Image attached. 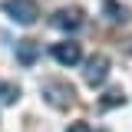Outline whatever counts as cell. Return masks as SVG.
<instances>
[{
    "label": "cell",
    "instance_id": "3957f363",
    "mask_svg": "<svg viewBox=\"0 0 132 132\" xmlns=\"http://www.w3.org/2000/svg\"><path fill=\"white\" fill-rule=\"evenodd\" d=\"M109 76V60L99 53V56H89L86 60V69H82V79L89 82V86H102Z\"/></svg>",
    "mask_w": 132,
    "mask_h": 132
},
{
    "label": "cell",
    "instance_id": "52a82bcc",
    "mask_svg": "<svg viewBox=\"0 0 132 132\" xmlns=\"http://www.w3.org/2000/svg\"><path fill=\"white\" fill-rule=\"evenodd\" d=\"M16 99H20V86H13V82H0V106H13Z\"/></svg>",
    "mask_w": 132,
    "mask_h": 132
},
{
    "label": "cell",
    "instance_id": "5b68a950",
    "mask_svg": "<svg viewBox=\"0 0 132 132\" xmlns=\"http://www.w3.org/2000/svg\"><path fill=\"white\" fill-rule=\"evenodd\" d=\"M53 60L63 66H76L82 60V50L79 43H73V40H63V43H53Z\"/></svg>",
    "mask_w": 132,
    "mask_h": 132
},
{
    "label": "cell",
    "instance_id": "ba28073f",
    "mask_svg": "<svg viewBox=\"0 0 132 132\" xmlns=\"http://www.w3.org/2000/svg\"><path fill=\"white\" fill-rule=\"evenodd\" d=\"M106 13H109L112 23H119V20H126V7H119L116 0H106Z\"/></svg>",
    "mask_w": 132,
    "mask_h": 132
},
{
    "label": "cell",
    "instance_id": "277c9868",
    "mask_svg": "<svg viewBox=\"0 0 132 132\" xmlns=\"http://www.w3.org/2000/svg\"><path fill=\"white\" fill-rule=\"evenodd\" d=\"M53 27H56V30H79L82 27V10L79 7H63V10H56V13H53Z\"/></svg>",
    "mask_w": 132,
    "mask_h": 132
},
{
    "label": "cell",
    "instance_id": "8992f818",
    "mask_svg": "<svg viewBox=\"0 0 132 132\" xmlns=\"http://www.w3.org/2000/svg\"><path fill=\"white\" fill-rule=\"evenodd\" d=\"M16 60L23 66H33L40 60V43H36V40H20V43H16Z\"/></svg>",
    "mask_w": 132,
    "mask_h": 132
},
{
    "label": "cell",
    "instance_id": "7a4b0ae2",
    "mask_svg": "<svg viewBox=\"0 0 132 132\" xmlns=\"http://www.w3.org/2000/svg\"><path fill=\"white\" fill-rule=\"evenodd\" d=\"M43 96H46V102L50 106H56V109H66L69 102H73V86L69 82H56V79H50V82H43Z\"/></svg>",
    "mask_w": 132,
    "mask_h": 132
},
{
    "label": "cell",
    "instance_id": "6da1fadb",
    "mask_svg": "<svg viewBox=\"0 0 132 132\" xmlns=\"http://www.w3.org/2000/svg\"><path fill=\"white\" fill-rule=\"evenodd\" d=\"M3 13L10 16L13 23H20V27H33L36 16H40V7L33 0H7L3 3Z\"/></svg>",
    "mask_w": 132,
    "mask_h": 132
},
{
    "label": "cell",
    "instance_id": "30bf717a",
    "mask_svg": "<svg viewBox=\"0 0 132 132\" xmlns=\"http://www.w3.org/2000/svg\"><path fill=\"white\" fill-rule=\"evenodd\" d=\"M66 132H93V129H89L86 122H73V126H69V129H66Z\"/></svg>",
    "mask_w": 132,
    "mask_h": 132
},
{
    "label": "cell",
    "instance_id": "9c48e42d",
    "mask_svg": "<svg viewBox=\"0 0 132 132\" xmlns=\"http://www.w3.org/2000/svg\"><path fill=\"white\" fill-rule=\"evenodd\" d=\"M119 102H122V93H119V89L106 93V99H102V106H106V109H109V106H119Z\"/></svg>",
    "mask_w": 132,
    "mask_h": 132
}]
</instances>
